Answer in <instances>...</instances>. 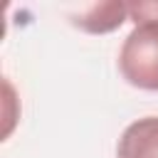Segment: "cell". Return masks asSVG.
Segmentation results:
<instances>
[{
  "label": "cell",
  "mask_w": 158,
  "mask_h": 158,
  "mask_svg": "<svg viewBox=\"0 0 158 158\" xmlns=\"http://www.w3.org/2000/svg\"><path fill=\"white\" fill-rule=\"evenodd\" d=\"M128 20L133 30L121 44L118 72L143 91H158V0L128 2Z\"/></svg>",
  "instance_id": "obj_1"
},
{
  "label": "cell",
  "mask_w": 158,
  "mask_h": 158,
  "mask_svg": "<svg viewBox=\"0 0 158 158\" xmlns=\"http://www.w3.org/2000/svg\"><path fill=\"white\" fill-rule=\"evenodd\" d=\"M69 17H72V25L79 27L81 32L106 35V32L118 30L128 20V2H118V0L91 2V5H84L77 12H72Z\"/></svg>",
  "instance_id": "obj_2"
},
{
  "label": "cell",
  "mask_w": 158,
  "mask_h": 158,
  "mask_svg": "<svg viewBox=\"0 0 158 158\" xmlns=\"http://www.w3.org/2000/svg\"><path fill=\"white\" fill-rule=\"evenodd\" d=\"M116 158H158V116L128 123L118 138Z\"/></svg>",
  "instance_id": "obj_3"
}]
</instances>
